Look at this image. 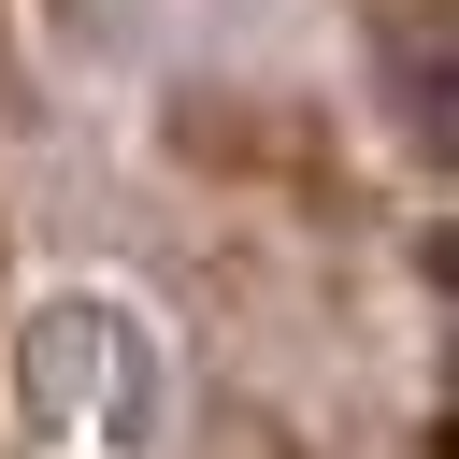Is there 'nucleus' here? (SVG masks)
Instances as JSON below:
<instances>
[{
  "instance_id": "f257e3e1",
  "label": "nucleus",
  "mask_w": 459,
  "mask_h": 459,
  "mask_svg": "<svg viewBox=\"0 0 459 459\" xmlns=\"http://www.w3.org/2000/svg\"><path fill=\"white\" fill-rule=\"evenodd\" d=\"M158 344L129 330V316H43L29 330V402L72 430V445H143L158 430V373H143Z\"/></svg>"
}]
</instances>
